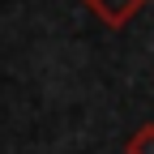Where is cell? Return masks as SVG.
<instances>
[{
  "label": "cell",
  "instance_id": "2",
  "mask_svg": "<svg viewBox=\"0 0 154 154\" xmlns=\"http://www.w3.org/2000/svg\"><path fill=\"white\" fill-rule=\"evenodd\" d=\"M124 154H154V124H141L137 133H133L128 146H124Z\"/></svg>",
  "mask_w": 154,
  "mask_h": 154
},
{
  "label": "cell",
  "instance_id": "1",
  "mask_svg": "<svg viewBox=\"0 0 154 154\" xmlns=\"http://www.w3.org/2000/svg\"><path fill=\"white\" fill-rule=\"evenodd\" d=\"M141 5H146V0H86V9L99 17V22L116 26V30L128 26V22H133V13H137Z\"/></svg>",
  "mask_w": 154,
  "mask_h": 154
}]
</instances>
